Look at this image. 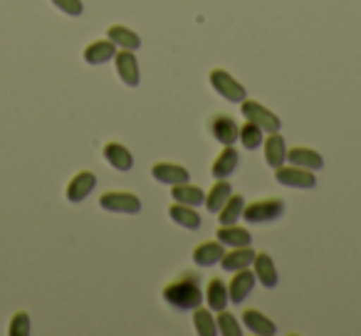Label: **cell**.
<instances>
[{
	"label": "cell",
	"instance_id": "1f68e13d",
	"mask_svg": "<svg viewBox=\"0 0 361 336\" xmlns=\"http://www.w3.org/2000/svg\"><path fill=\"white\" fill-rule=\"evenodd\" d=\"M55 3L57 11L67 13V15H82V11H85V6H82V0H52Z\"/></svg>",
	"mask_w": 361,
	"mask_h": 336
},
{
	"label": "cell",
	"instance_id": "484cf974",
	"mask_svg": "<svg viewBox=\"0 0 361 336\" xmlns=\"http://www.w3.org/2000/svg\"><path fill=\"white\" fill-rule=\"evenodd\" d=\"M206 301H208V306H211L213 311H223L228 306L231 297H228V287H226V282H223L221 277H213V280L208 282Z\"/></svg>",
	"mask_w": 361,
	"mask_h": 336
},
{
	"label": "cell",
	"instance_id": "d4e9b609",
	"mask_svg": "<svg viewBox=\"0 0 361 336\" xmlns=\"http://www.w3.org/2000/svg\"><path fill=\"white\" fill-rule=\"evenodd\" d=\"M285 158H287V144L280 136V131H275V134H270L265 139V161L267 166L277 168V166L285 163Z\"/></svg>",
	"mask_w": 361,
	"mask_h": 336
},
{
	"label": "cell",
	"instance_id": "7a4b0ae2",
	"mask_svg": "<svg viewBox=\"0 0 361 336\" xmlns=\"http://www.w3.org/2000/svg\"><path fill=\"white\" fill-rule=\"evenodd\" d=\"M285 213V201L282 198H257L252 203H245L243 208V218L247 223H272Z\"/></svg>",
	"mask_w": 361,
	"mask_h": 336
},
{
	"label": "cell",
	"instance_id": "9c48e42d",
	"mask_svg": "<svg viewBox=\"0 0 361 336\" xmlns=\"http://www.w3.org/2000/svg\"><path fill=\"white\" fill-rule=\"evenodd\" d=\"M151 176L159 183H166V186H176V183L188 181V168L180 163H171V161H159V163L151 166Z\"/></svg>",
	"mask_w": 361,
	"mask_h": 336
},
{
	"label": "cell",
	"instance_id": "8fae6325",
	"mask_svg": "<svg viewBox=\"0 0 361 336\" xmlns=\"http://www.w3.org/2000/svg\"><path fill=\"white\" fill-rule=\"evenodd\" d=\"M252 287H255V272H250L247 267L245 270H238L233 275V280L228 282V297H231V301L240 304V301H245L250 297Z\"/></svg>",
	"mask_w": 361,
	"mask_h": 336
},
{
	"label": "cell",
	"instance_id": "5bb4252c",
	"mask_svg": "<svg viewBox=\"0 0 361 336\" xmlns=\"http://www.w3.org/2000/svg\"><path fill=\"white\" fill-rule=\"evenodd\" d=\"M104 158L109 161V166H114L116 171H131L134 168V156H131V151L126 149L124 144H119V141H109V144H104Z\"/></svg>",
	"mask_w": 361,
	"mask_h": 336
},
{
	"label": "cell",
	"instance_id": "2e32d148",
	"mask_svg": "<svg viewBox=\"0 0 361 336\" xmlns=\"http://www.w3.org/2000/svg\"><path fill=\"white\" fill-rule=\"evenodd\" d=\"M252 257H255V250L250 245L245 247H231V252H223L221 257V267L228 272H238L245 270V267L252 265Z\"/></svg>",
	"mask_w": 361,
	"mask_h": 336
},
{
	"label": "cell",
	"instance_id": "f1b7e54d",
	"mask_svg": "<svg viewBox=\"0 0 361 336\" xmlns=\"http://www.w3.org/2000/svg\"><path fill=\"white\" fill-rule=\"evenodd\" d=\"M193 324H196L198 336H216L218 334V326L213 314L206 309V306H196L193 309Z\"/></svg>",
	"mask_w": 361,
	"mask_h": 336
},
{
	"label": "cell",
	"instance_id": "7c38bea8",
	"mask_svg": "<svg viewBox=\"0 0 361 336\" xmlns=\"http://www.w3.org/2000/svg\"><path fill=\"white\" fill-rule=\"evenodd\" d=\"M97 186V176L92 171H80L70 183H67V201L82 203Z\"/></svg>",
	"mask_w": 361,
	"mask_h": 336
},
{
	"label": "cell",
	"instance_id": "ac0fdd59",
	"mask_svg": "<svg viewBox=\"0 0 361 336\" xmlns=\"http://www.w3.org/2000/svg\"><path fill=\"white\" fill-rule=\"evenodd\" d=\"M243 324H245L247 331H252V334H257V336H272L277 331L275 321H272L270 316L262 314V311H257V309H245V311H243Z\"/></svg>",
	"mask_w": 361,
	"mask_h": 336
},
{
	"label": "cell",
	"instance_id": "e0dca14e",
	"mask_svg": "<svg viewBox=\"0 0 361 336\" xmlns=\"http://www.w3.org/2000/svg\"><path fill=\"white\" fill-rule=\"evenodd\" d=\"M238 161H240V154H238V149L233 144L223 146V151L218 154V158L213 161V178H228L233 171L238 168Z\"/></svg>",
	"mask_w": 361,
	"mask_h": 336
},
{
	"label": "cell",
	"instance_id": "ba28073f",
	"mask_svg": "<svg viewBox=\"0 0 361 336\" xmlns=\"http://www.w3.org/2000/svg\"><path fill=\"white\" fill-rule=\"evenodd\" d=\"M114 65H116V75L124 82L126 87H139L141 72H139V62H136L134 52L131 50H121L114 55Z\"/></svg>",
	"mask_w": 361,
	"mask_h": 336
},
{
	"label": "cell",
	"instance_id": "6da1fadb",
	"mask_svg": "<svg viewBox=\"0 0 361 336\" xmlns=\"http://www.w3.org/2000/svg\"><path fill=\"white\" fill-rule=\"evenodd\" d=\"M164 301L176 311H193L196 306L203 304V290H201V277L198 272L188 270L180 272L178 277L164 287Z\"/></svg>",
	"mask_w": 361,
	"mask_h": 336
},
{
	"label": "cell",
	"instance_id": "f546056e",
	"mask_svg": "<svg viewBox=\"0 0 361 336\" xmlns=\"http://www.w3.org/2000/svg\"><path fill=\"white\" fill-rule=\"evenodd\" d=\"M216 326H218V334L223 336H240L243 334V326L238 324V319L231 314V311H218V319H216Z\"/></svg>",
	"mask_w": 361,
	"mask_h": 336
},
{
	"label": "cell",
	"instance_id": "603a6c76",
	"mask_svg": "<svg viewBox=\"0 0 361 336\" xmlns=\"http://www.w3.org/2000/svg\"><path fill=\"white\" fill-rule=\"evenodd\" d=\"M169 216L176 225L188 228V230H198L201 228V216L193 206H183V203H176V206L169 208Z\"/></svg>",
	"mask_w": 361,
	"mask_h": 336
},
{
	"label": "cell",
	"instance_id": "30bf717a",
	"mask_svg": "<svg viewBox=\"0 0 361 336\" xmlns=\"http://www.w3.org/2000/svg\"><path fill=\"white\" fill-rule=\"evenodd\" d=\"M252 272H255V280H260L262 287H267V290H275L277 287L280 275H277L275 262H272V257L267 252H255V257H252Z\"/></svg>",
	"mask_w": 361,
	"mask_h": 336
},
{
	"label": "cell",
	"instance_id": "52a82bcc",
	"mask_svg": "<svg viewBox=\"0 0 361 336\" xmlns=\"http://www.w3.org/2000/svg\"><path fill=\"white\" fill-rule=\"evenodd\" d=\"M208 131H211L213 139L223 146L235 144L238 141V124L231 114H213L211 121H208Z\"/></svg>",
	"mask_w": 361,
	"mask_h": 336
},
{
	"label": "cell",
	"instance_id": "9a60e30c",
	"mask_svg": "<svg viewBox=\"0 0 361 336\" xmlns=\"http://www.w3.org/2000/svg\"><path fill=\"white\" fill-rule=\"evenodd\" d=\"M226 252L221 240H206V242H198L196 250H193V262L198 267H211V265H218Z\"/></svg>",
	"mask_w": 361,
	"mask_h": 336
},
{
	"label": "cell",
	"instance_id": "ffe728a7",
	"mask_svg": "<svg viewBox=\"0 0 361 336\" xmlns=\"http://www.w3.org/2000/svg\"><path fill=\"white\" fill-rule=\"evenodd\" d=\"M231 193H233V186L228 183V178H216L213 188L206 193V201H203V203H206V211L216 213V216H218V211L226 206V201L231 198Z\"/></svg>",
	"mask_w": 361,
	"mask_h": 336
},
{
	"label": "cell",
	"instance_id": "4dcf8cb0",
	"mask_svg": "<svg viewBox=\"0 0 361 336\" xmlns=\"http://www.w3.org/2000/svg\"><path fill=\"white\" fill-rule=\"evenodd\" d=\"M11 336H27L30 334V316L25 311H18L16 316L11 319V329H8Z\"/></svg>",
	"mask_w": 361,
	"mask_h": 336
},
{
	"label": "cell",
	"instance_id": "cb8c5ba5",
	"mask_svg": "<svg viewBox=\"0 0 361 336\" xmlns=\"http://www.w3.org/2000/svg\"><path fill=\"white\" fill-rule=\"evenodd\" d=\"M106 37H109L116 47H121V50L134 52V50H139V47H141V37L126 25H111L109 30H106Z\"/></svg>",
	"mask_w": 361,
	"mask_h": 336
},
{
	"label": "cell",
	"instance_id": "3957f363",
	"mask_svg": "<svg viewBox=\"0 0 361 336\" xmlns=\"http://www.w3.org/2000/svg\"><path fill=\"white\" fill-rule=\"evenodd\" d=\"M240 111L243 116H245L247 121H252V124H257L262 131H267V134H275V131L282 129V121L277 114H272L267 106H262L260 101H252V99H243L240 101Z\"/></svg>",
	"mask_w": 361,
	"mask_h": 336
},
{
	"label": "cell",
	"instance_id": "d6986e66",
	"mask_svg": "<svg viewBox=\"0 0 361 336\" xmlns=\"http://www.w3.org/2000/svg\"><path fill=\"white\" fill-rule=\"evenodd\" d=\"M116 45L106 37V40H97L85 47V62L87 65H104V62L114 60Z\"/></svg>",
	"mask_w": 361,
	"mask_h": 336
},
{
	"label": "cell",
	"instance_id": "8992f818",
	"mask_svg": "<svg viewBox=\"0 0 361 336\" xmlns=\"http://www.w3.org/2000/svg\"><path fill=\"white\" fill-rule=\"evenodd\" d=\"M99 206L109 213H124V216H136L141 211V201L134 193L109 191L99 198Z\"/></svg>",
	"mask_w": 361,
	"mask_h": 336
},
{
	"label": "cell",
	"instance_id": "7402d4cb",
	"mask_svg": "<svg viewBox=\"0 0 361 336\" xmlns=\"http://www.w3.org/2000/svg\"><path fill=\"white\" fill-rule=\"evenodd\" d=\"M171 196H173L176 203H183V206H203V201H206V193H203V188L198 186H191V183H176V186H171Z\"/></svg>",
	"mask_w": 361,
	"mask_h": 336
},
{
	"label": "cell",
	"instance_id": "83f0119b",
	"mask_svg": "<svg viewBox=\"0 0 361 336\" xmlns=\"http://www.w3.org/2000/svg\"><path fill=\"white\" fill-rule=\"evenodd\" d=\"M262 139H265V131L260 129L257 124H252V121L245 119V124L238 126V141H240L243 146H245L247 151H255L262 146Z\"/></svg>",
	"mask_w": 361,
	"mask_h": 336
},
{
	"label": "cell",
	"instance_id": "4316f807",
	"mask_svg": "<svg viewBox=\"0 0 361 336\" xmlns=\"http://www.w3.org/2000/svg\"><path fill=\"white\" fill-rule=\"evenodd\" d=\"M243 208H245V198L238 196V193H231V198L226 201V206L218 211V220L221 225H233L243 218Z\"/></svg>",
	"mask_w": 361,
	"mask_h": 336
},
{
	"label": "cell",
	"instance_id": "277c9868",
	"mask_svg": "<svg viewBox=\"0 0 361 336\" xmlns=\"http://www.w3.org/2000/svg\"><path fill=\"white\" fill-rule=\"evenodd\" d=\"M275 178L280 186H287V188H305V191H310V188L317 186L314 171L302 168V166H277Z\"/></svg>",
	"mask_w": 361,
	"mask_h": 336
},
{
	"label": "cell",
	"instance_id": "5b68a950",
	"mask_svg": "<svg viewBox=\"0 0 361 336\" xmlns=\"http://www.w3.org/2000/svg\"><path fill=\"white\" fill-rule=\"evenodd\" d=\"M211 87L228 101H243L245 99V87L235 80L233 75H228L226 70H211Z\"/></svg>",
	"mask_w": 361,
	"mask_h": 336
},
{
	"label": "cell",
	"instance_id": "4fadbf2b",
	"mask_svg": "<svg viewBox=\"0 0 361 336\" xmlns=\"http://www.w3.org/2000/svg\"><path fill=\"white\" fill-rule=\"evenodd\" d=\"M287 161H290L292 166L310 168V171H319V168H324V158H322V154H317V151L310 149V146H292V149H287Z\"/></svg>",
	"mask_w": 361,
	"mask_h": 336
},
{
	"label": "cell",
	"instance_id": "44dd1931",
	"mask_svg": "<svg viewBox=\"0 0 361 336\" xmlns=\"http://www.w3.org/2000/svg\"><path fill=\"white\" fill-rule=\"evenodd\" d=\"M216 240H221L223 245H228V247H245V245H250L252 242V235L245 230V228H240V225H221L218 228V232H216Z\"/></svg>",
	"mask_w": 361,
	"mask_h": 336
}]
</instances>
